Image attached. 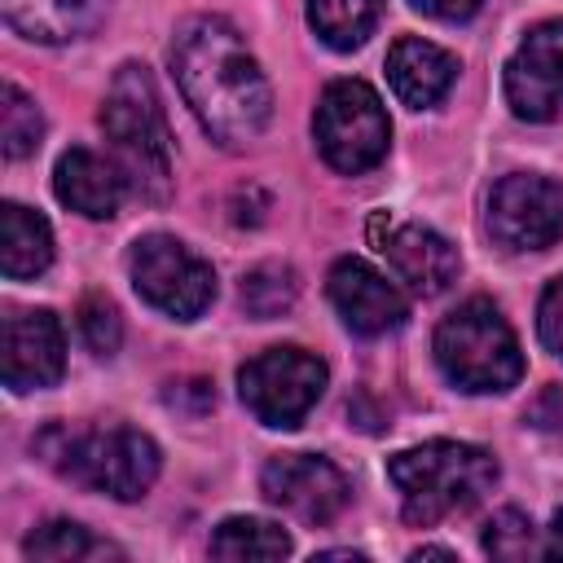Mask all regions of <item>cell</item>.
Returning <instances> with one entry per match:
<instances>
[{"label": "cell", "mask_w": 563, "mask_h": 563, "mask_svg": "<svg viewBox=\"0 0 563 563\" xmlns=\"http://www.w3.org/2000/svg\"><path fill=\"white\" fill-rule=\"evenodd\" d=\"M172 75L211 141L246 145L268 128L273 88L233 22L216 13L185 18L172 40Z\"/></svg>", "instance_id": "1"}, {"label": "cell", "mask_w": 563, "mask_h": 563, "mask_svg": "<svg viewBox=\"0 0 563 563\" xmlns=\"http://www.w3.org/2000/svg\"><path fill=\"white\" fill-rule=\"evenodd\" d=\"M101 128L128 189L141 202L172 198V132L158 88L141 62H123L101 101Z\"/></svg>", "instance_id": "2"}, {"label": "cell", "mask_w": 563, "mask_h": 563, "mask_svg": "<svg viewBox=\"0 0 563 563\" xmlns=\"http://www.w3.org/2000/svg\"><path fill=\"white\" fill-rule=\"evenodd\" d=\"M35 453L66 475L79 488L106 493L114 501H136L150 493V484L158 479L163 453L158 444L136 431V427H106V431H88V427H66L53 422L48 431H40Z\"/></svg>", "instance_id": "3"}, {"label": "cell", "mask_w": 563, "mask_h": 563, "mask_svg": "<svg viewBox=\"0 0 563 563\" xmlns=\"http://www.w3.org/2000/svg\"><path fill=\"white\" fill-rule=\"evenodd\" d=\"M387 479L400 493V515L431 528L457 510H471L497 484V457L462 440H427L387 462Z\"/></svg>", "instance_id": "4"}, {"label": "cell", "mask_w": 563, "mask_h": 563, "mask_svg": "<svg viewBox=\"0 0 563 563\" xmlns=\"http://www.w3.org/2000/svg\"><path fill=\"white\" fill-rule=\"evenodd\" d=\"M435 361L462 391H510L523 378V352L493 299H466L435 325Z\"/></svg>", "instance_id": "5"}, {"label": "cell", "mask_w": 563, "mask_h": 563, "mask_svg": "<svg viewBox=\"0 0 563 563\" xmlns=\"http://www.w3.org/2000/svg\"><path fill=\"white\" fill-rule=\"evenodd\" d=\"M312 136H317L321 158L334 172L361 176L374 163H383L387 141H391V123H387L378 92L365 79H334L317 101Z\"/></svg>", "instance_id": "6"}, {"label": "cell", "mask_w": 563, "mask_h": 563, "mask_svg": "<svg viewBox=\"0 0 563 563\" xmlns=\"http://www.w3.org/2000/svg\"><path fill=\"white\" fill-rule=\"evenodd\" d=\"M238 391H242V405L255 413V422L290 431L321 400L325 361L303 347H268L238 369Z\"/></svg>", "instance_id": "7"}, {"label": "cell", "mask_w": 563, "mask_h": 563, "mask_svg": "<svg viewBox=\"0 0 563 563\" xmlns=\"http://www.w3.org/2000/svg\"><path fill=\"white\" fill-rule=\"evenodd\" d=\"M128 273H132V286L136 295L176 317V321H194L207 312V303L216 299V273L211 264L189 251L180 238H167V233H150L132 246L128 255Z\"/></svg>", "instance_id": "8"}, {"label": "cell", "mask_w": 563, "mask_h": 563, "mask_svg": "<svg viewBox=\"0 0 563 563\" xmlns=\"http://www.w3.org/2000/svg\"><path fill=\"white\" fill-rule=\"evenodd\" d=\"M488 233L506 251H545L563 238V185L510 172L488 194Z\"/></svg>", "instance_id": "9"}, {"label": "cell", "mask_w": 563, "mask_h": 563, "mask_svg": "<svg viewBox=\"0 0 563 563\" xmlns=\"http://www.w3.org/2000/svg\"><path fill=\"white\" fill-rule=\"evenodd\" d=\"M260 493L273 506L290 510L295 519L312 523V528L330 523L352 497L343 471L330 457H317V453H277V457H268L264 471H260Z\"/></svg>", "instance_id": "10"}, {"label": "cell", "mask_w": 563, "mask_h": 563, "mask_svg": "<svg viewBox=\"0 0 563 563\" xmlns=\"http://www.w3.org/2000/svg\"><path fill=\"white\" fill-rule=\"evenodd\" d=\"M506 101L519 119L545 123L563 110V18L537 22L506 62Z\"/></svg>", "instance_id": "11"}, {"label": "cell", "mask_w": 563, "mask_h": 563, "mask_svg": "<svg viewBox=\"0 0 563 563\" xmlns=\"http://www.w3.org/2000/svg\"><path fill=\"white\" fill-rule=\"evenodd\" d=\"M0 374L13 391L53 387L66 369V334L48 308H9L0 325Z\"/></svg>", "instance_id": "12"}, {"label": "cell", "mask_w": 563, "mask_h": 563, "mask_svg": "<svg viewBox=\"0 0 563 563\" xmlns=\"http://www.w3.org/2000/svg\"><path fill=\"white\" fill-rule=\"evenodd\" d=\"M325 290H330V303L343 317V325L352 334H365V339L387 334V330L405 325V317H409L405 295L378 268H369L365 260H352V255L330 268Z\"/></svg>", "instance_id": "13"}, {"label": "cell", "mask_w": 563, "mask_h": 563, "mask_svg": "<svg viewBox=\"0 0 563 563\" xmlns=\"http://www.w3.org/2000/svg\"><path fill=\"white\" fill-rule=\"evenodd\" d=\"M383 255L391 260L396 277L422 299L444 295L457 282V268H462L457 246L449 238H440L435 229H427V224H396L383 238Z\"/></svg>", "instance_id": "14"}, {"label": "cell", "mask_w": 563, "mask_h": 563, "mask_svg": "<svg viewBox=\"0 0 563 563\" xmlns=\"http://www.w3.org/2000/svg\"><path fill=\"white\" fill-rule=\"evenodd\" d=\"M53 189H57V198H62L70 211H79V216H88V220H110V216L119 211L123 194H128V180H123L119 163H110V158H101V154L75 145V150H66V154L57 158Z\"/></svg>", "instance_id": "15"}, {"label": "cell", "mask_w": 563, "mask_h": 563, "mask_svg": "<svg viewBox=\"0 0 563 563\" xmlns=\"http://www.w3.org/2000/svg\"><path fill=\"white\" fill-rule=\"evenodd\" d=\"M453 79H457V57L444 53L440 44H431V40L400 35L387 53V84L409 110L435 106L453 88Z\"/></svg>", "instance_id": "16"}, {"label": "cell", "mask_w": 563, "mask_h": 563, "mask_svg": "<svg viewBox=\"0 0 563 563\" xmlns=\"http://www.w3.org/2000/svg\"><path fill=\"white\" fill-rule=\"evenodd\" d=\"M4 22L35 44H66L101 26L110 0H0Z\"/></svg>", "instance_id": "17"}, {"label": "cell", "mask_w": 563, "mask_h": 563, "mask_svg": "<svg viewBox=\"0 0 563 563\" xmlns=\"http://www.w3.org/2000/svg\"><path fill=\"white\" fill-rule=\"evenodd\" d=\"M53 264V229L40 211L22 202L0 207V268L9 282L40 277Z\"/></svg>", "instance_id": "18"}, {"label": "cell", "mask_w": 563, "mask_h": 563, "mask_svg": "<svg viewBox=\"0 0 563 563\" xmlns=\"http://www.w3.org/2000/svg\"><path fill=\"white\" fill-rule=\"evenodd\" d=\"M378 13H383V0H308L312 31L339 53L361 48L378 26Z\"/></svg>", "instance_id": "19"}, {"label": "cell", "mask_w": 563, "mask_h": 563, "mask_svg": "<svg viewBox=\"0 0 563 563\" xmlns=\"http://www.w3.org/2000/svg\"><path fill=\"white\" fill-rule=\"evenodd\" d=\"M22 554L26 559H53V563H79V559H119L123 550L92 537L84 523L75 519H48L44 528H35L26 541H22Z\"/></svg>", "instance_id": "20"}, {"label": "cell", "mask_w": 563, "mask_h": 563, "mask_svg": "<svg viewBox=\"0 0 563 563\" xmlns=\"http://www.w3.org/2000/svg\"><path fill=\"white\" fill-rule=\"evenodd\" d=\"M211 554L216 559H286L290 537L255 515H233L211 532Z\"/></svg>", "instance_id": "21"}, {"label": "cell", "mask_w": 563, "mask_h": 563, "mask_svg": "<svg viewBox=\"0 0 563 563\" xmlns=\"http://www.w3.org/2000/svg\"><path fill=\"white\" fill-rule=\"evenodd\" d=\"M295 299H299V277H295L290 264L268 260V264H255V268L242 277V308H246V317H255V321H273V317H282V312H290Z\"/></svg>", "instance_id": "22"}, {"label": "cell", "mask_w": 563, "mask_h": 563, "mask_svg": "<svg viewBox=\"0 0 563 563\" xmlns=\"http://www.w3.org/2000/svg\"><path fill=\"white\" fill-rule=\"evenodd\" d=\"M40 136H44V114L35 106L31 92H22L13 79L0 84V145H4V158H26L40 150Z\"/></svg>", "instance_id": "23"}, {"label": "cell", "mask_w": 563, "mask_h": 563, "mask_svg": "<svg viewBox=\"0 0 563 563\" xmlns=\"http://www.w3.org/2000/svg\"><path fill=\"white\" fill-rule=\"evenodd\" d=\"M484 550H488L493 559L519 563V559L545 554V541L537 537V528H532V519H528L523 510H497V515L484 523Z\"/></svg>", "instance_id": "24"}, {"label": "cell", "mask_w": 563, "mask_h": 563, "mask_svg": "<svg viewBox=\"0 0 563 563\" xmlns=\"http://www.w3.org/2000/svg\"><path fill=\"white\" fill-rule=\"evenodd\" d=\"M79 334H84V343H88L97 356H114L119 343H123L119 308H114L106 295H88V299L79 303Z\"/></svg>", "instance_id": "25"}, {"label": "cell", "mask_w": 563, "mask_h": 563, "mask_svg": "<svg viewBox=\"0 0 563 563\" xmlns=\"http://www.w3.org/2000/svg\"><path fill=\"white\" fill-rule=\"evenodd\" d=\"M537 334H541V343L563 361V273L541 290V303H537Z\"/></svg>", "instance_id": "26"}, {"label": "cell", "mask_w": 563, "mask_h": 563, "mask_svg": "<svg viewBox=\"0 0 563 563\" xmlns=\"http://www.w3.org/2000/svg\"><path fill=\"white\" fill-rule=\"evenodd\" d=\"M409 4L435 22H466L484 9V0H409Z\"/></svg>", "instance_id": "27"}, {"label": "cell", "mask_w": 563, "mask_h": 563, "mask_svg": "<svg viewBox=\"0 0 563 563\" xmlns=\"http://www.w3.org/2000/svg\"><path fill=\"white\" fill-rule=\"evenodd\" d=\"M545 559H563V510H554L545 528Z\"/></svg>", "instance_id": "28"}, {"label": "cell", "mask_w": 563, "mask_h": 563, "mask_svg": "<svg viewBox=\"0 0 563 563\" xmlns=\"http://www.w3.org/2000/svg\"><path fill=\"white\" fill-rule=\"evenodd\" d=\"M413 559H457L453 550H440V545H422V550H413Z\"/></svg>", "instance_id": "29"}, {"label": "cell", "mask_w": 563, "mask_h": 563, "mask_svg": "<svg viewBox=\"0 0 563 563\" xmlns=\"http://www.w3.org/2000/svg\"><path fill=\"white\" fill-rule=\"evenodd\" d=\"M317 559H365V554H356V550H321Z\"/></svg>", "instance_id": "30"}]
</instances>
